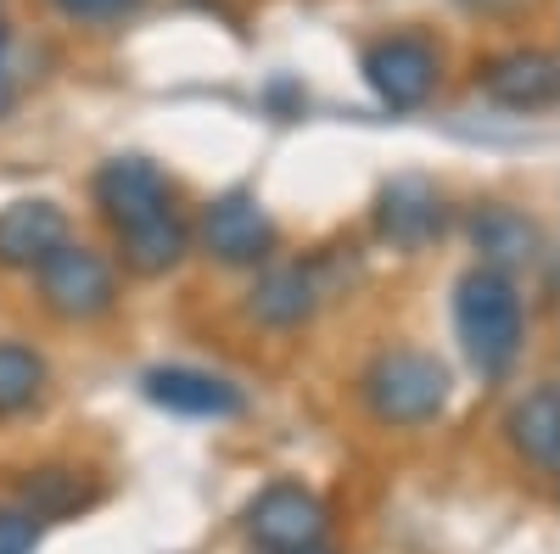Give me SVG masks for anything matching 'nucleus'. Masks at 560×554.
Wrapping results in <instances>:
<instances>
[{
  "mask_svg": "<svg viewBox=\"0 0 560 554\" xmlns=\"http://www.w3.org/2000/svg\"><path fill=\"white\" fill-rule=\"evenodd\" d=\"M96 208L102 219L113 224V236L124 247V263L135 274H168L191 236L174 213V197H168V179L147 163V157H113L102 163L96 174Z\"/></svg>",
  "mask_w": 560,
  "mask_h": 554,
  "instance_id": "nucleus-1",
  "label": "nucleus"
},
{
  "mask_svg": "<svg viewBox=\"0 0 560 554\" xmlns=\"http://www.w3.org/2000/svg\"><path fill=\"white\" fill-rule=\"evenodd\" d=\"M454 331L465 342V358H471L488 381H499L504 369L522 358V342H527V308H522L516 281L493 263L471 269L454 292Z\"/></svg>",
  "mask_w": 560,
  "mask_h": 554,
  "instance_id": "nucleus-2",
  "label": "nucleus"
},
{
  "mask_svg": "<svg viewBox=\"0 0 560 554\" xmlns=\"http://www.w3.org/2000/svg\"><path fill=\"white\" fill-rule=\"evenodd\" d=\"M364 403L387 426H427L448 403V369L432 353H415V347L382 353L364 369Z\"/></svg>",
  "mask_w": 560,
  "mask_h": 554,
  "instance_id": "nucleus-3",
  "label": "nucleus"
},
{
  "mask_svg": "<svg viewBox=\"0 0 560 554\" xmlns=\"http://www.w3.org/2000/svg\"><path fill=\"white\" fill-rule=\"evenodd\" d=\"M34 274H39L45 308L62 314V319H96V314H107L118 303V281H113L107 258L90 252V247L62 241L57 252H45L34 263Z\"/></svg>",
  "mask_w": 560,
  "mask_h": 554,
  "instance_id": "nucleus-4",
  "label": "nucleus"
},
{
  "mask_svg": "<svg viewBox=\"0 0 560 554\" xmlns=\"http://www.w3.org/2000/svg\"><path fill=\"white\" fill-rule=\"evenodd\" d=\"M364 79L393 113H409L438 90V51L415 34H393L364 51Z\"/></svg>",
  "mask_w": 560,
  "mask_h": 554,
  "instance_id": "nucleus-5",
  "label": "nucleus"
},
{
  "mask_svg": "<svg viewBox=\"0 0 560 554\" xmlns=\"http://www.w3.org/2000/svg\"><path fill=\"white\" fill-rule=\"evenodd\" d=\"M247 527H253V543L269 549V554H292V549H314L325 538V510L319 498L292 487V482H275L258 493V504L247 510Z\"/></svg>",
  "mask_w": 560,
  "mask_h": 554,
  "instance_id": "nucleus-6",
  "label": "nucleus"
},
{
  "mask_svg": "<svg viewBox=\"0 0 560 554\" xmlns=\"http://www.w3.org/2000/svg\"><path fill=\"white\" fill-rule=\"evenodd\" d=\"M202 247L219 263H264L275 252V219L258 208V197L230 191L202 213Z\"/></svg>",
  "mask_w": 560,
  "mask_h": 554,
  "instance_id": "nucleus-7",
  "label": "nucleus"
},
{
  "mask_svg": "<svg viewBox=\"0 0 560 554\" xmlns=\"http://www.w3.org/2000/svg\"><path fill=\"white\" fill-rule=\"evenodd\" d=\"M140 392H147L158 409L191 414V421H230V414L247 409L242 387H230L224 376H208V369H185V364L147 369V376H140Z\"/></svg>",
  "mask_w": 560,
  "mask_h": 554,
  "instance_id": "nucleus-8",
  "label": "nucleus"
},
{
  "mask_svg": "<svg viewBox=\"0 0 560 554\" xmlns=\"http://www.w3.org/2000/svg\"><path fill=\"white\" fill-rule=\"evenodd\" d=\"M482 96L504 113H549L560 102V57L555 51H510L482 68Z\"/></svg>",
  "mask_w": 560,
  "mask_h": 554,
  "instance_id": "nucleus-9",
  "label": "nucleus"
},
{
  "mask_svg": "<svg viewBox=\"0 0 560 554\" xmlns=\"http://www.w3.org/2000/svg\"><path fill=\"white\" fill-rule=\"evenodd\" d=\"M68 241V219L57 202H12L0 208V263L7 269H34L45 252H57Z\"/></svg>",
  "mask_w": 560,
  "mask_h": 554,
  "instance_id": "nucleus-10",
  "label": "nucleus"
},
{
  "mask_svg": "<svg viewBox=\"0 0 560 554\" xmlns=\"http://www.w3.org/2000/svg\"><path fill=\"white\" fill-rule=\"evenodd\" d=\"M376 224L393 247H427L443 236V197L432 191L427 179H393L382 191V208H376Z\"/></svg>",
  "mask_w": 560,
  "mask_h": 554,
  "instance_id": "nucleus-11",
  "label": "nucleus"
},
{
  "mask_svg": "<svg viewBox=\"0 0 560 554\" xmlns=\"http://www.w3.org/2000/svg\"><path fill=\"white\" fill-rule=\"evenodd\" d=\"M510 448H516L533 471L560 476V387L544 381L538 392H527L516 409H510Z\"/></svg>",
  "mask_w": 560,
  "mask_h": 554,
  "instance_id": "nucleus-12",
  "label": "nucleus"
},
{
  "mask_svg": "<svg viewBox=\"0 0 560 554\" xmlns=\"http://www.w3.org/2000/svg\"><path fill=\"white\" fill-rule=\"evenodd\" d=\"M319 274L303 269V263H287V269H269L264 281L253 286V319H264V326L275 331H292L303 326V319L319 308Z\"/></svg>",
  "mask_w": 560,
  "mask_h": 554,
  "instance_id": "nucleus-13",
  "label": "nucleus"
},
{
  "mask_svg": "<svg viewBox=\"0 0 560 554\" xmlns=\"http://www.w3.org/2000/svg\"><path fill=\"white\" fill-rule=\"evenodd\" d=\"M471 241H477V252H482L493 269H504V274L538 263V252H544L538 224H533L527 213H516V208H482V213L471 219Z\"/></svg>",
  "mask_w": 560,
  "mask_h": 554,
  "instance_id": "nucleus-14",
  "label": "nucleus"
},
{
  "mask_svg": "<svg viewBox=\"0 0 560 554\" xmlns=\"http://www.w3.org/2000/svg\"><path fill=\"white\" fill-rule=\"evenodd\" d=\"M45 387V364L23 342H0V414H18L39 398Z\"/></svg>",
  "mask_w": 560,
  "mask_h": 554,
  "instance_id": "nucleus-15",
  "label": "nucleus"
},
{
  "mask_svg": "<svg viewBox=\"0 0 560 554\" xmlns=\"http://www.w3.org/2000/svg\"><path fill=\"white\" fill-rule=\"evenodd\" d=\"M73 504H84V487H79V476L73 471H39L34 482H28V516H68Z\"/></svg>",
  "mask_w": 560,
  "mask_h": 554,
  "instance_id": "nucleus-16",
  "label": "nucleus"
},
{
  "mask_svg": "<svg viewBox=\"0 0 560 554\" xmlns=\"http://www.w3.org/2000/svg\"><path fill=\"white\" fill-rule=\"evenodd\" d=\"M39 549V516L0 510V554H34Z\"/></svg>",
  "mask_w": 560,
  "mask_h": 554,
  "instance_id": "nucleus-17",
  "label": "nucleus"
},
{
  "mask_svg": "<svg viewBox=\"0 0 560 554\" xmlns=\"http://www.w3.org/2000/svg\"><path fill=\"white\" fill-rule=\"evenodd\" d=\"M57 7H62L68 17H118V12L135 7V0H57Z\"/></svg>",
  "mask_w": 560,
  "mask_h": 554,
  "instance_id": "nucleus-18",
  "label": "nucleus"
},
{
  "mask_svg": "<svg viewBox=\"0 0 560 554\" xmlns=\"http://www.w3.org/2000/svg\"><path fill=\"white\" fill-rule=\"evenodd\" d=\"M0 45H7V28H0ZM12 107V73H7V57H0V113Z\"/></svg>",
  "mask_w": 560,
  "mask_h": 554,
  "instance_id": "nucleus-19",
  "label": "nucleus"
},
{
  "mask_svg": "<svg viewBox=\"0 0 560 554\" xmlns=\"http://www.w3.org/2000/svg\"><path fill=\"white\" fill-rule=\"evenodd\" d=\"M459 7H471V12H510V7H522V0H459Z\"/></svg>",
  "mask_w": 560,
  "mask_h": 554,
  "instance_id": "nucleus-20",
  "label": "nucleus"
},
{
  "mask_svg": "<svg viewBox=\"0 0 560 554\" xmlns=\"http://www.w3.org/2000/svg\"><path fill=\"white\" fill-rule=\"evenodd\" d=\"M292 554H325V549H319V543H314V549H292Z\"/></svg>",
  "mask_w": 560,
  "mask_h": 554,
  "instance_id": "nucleus-21",
  "label": "nucleus"
}]
</instances>
